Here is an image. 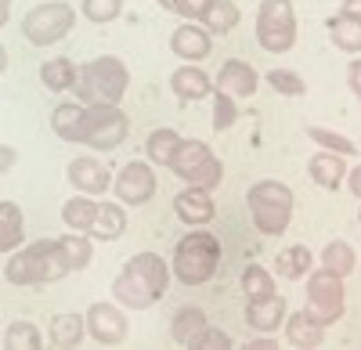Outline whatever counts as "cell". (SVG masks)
Segmentation results:
<instances>
[{
  "label": "cell",
  "mask_w": 361,
  "mask_h": 350,
  "mask_svg": "<svg viewBox=\"0 0 361 350\" xmlns=\"http://www.w3.org/2000/svg\"><path fill=\"white\" fill-rule=\"evenodd\" d=\"M166 282H170L166 260L159 253H137L116 275L112 296H116V304H123L130 311H145L166 296Z\"/></svg>",
  "instance_id": "cell-1"
},
{
  "label": "cell",
  "mask_w": 361,
  "mask_h": 350,
  "mask_svg": "<svg viewBox=\"0 0 361 350\" xmlns=\"http://www.w3.org/2000/svg\"><path fill=\"white\" fill-rule=\"evenodd\" d=\"M73 271L69 256L58 239H40L33 246H25L22 253H15L4 268V278L11 285H44V282H58Z\"/></svg>",
  "instance_id": "cell-2"
},
{
  "label": "cell",
  "mask_w": 361,
  "mask_h": 350,
  "mask_svg": "<svg viewBox=\"0 0 361 350\" xmlns=\"http://www.w3.org/2000/svg\"><path fill=\"white\" fill-rule=\"evenodd\" d=\"M173 275L185 285H206L221 268V242L209 231H188L173 246Z\"/></svg>",
  "instance_id": "cell-3"
},
{
  "label": "cell",
  "mask_w": 361,
  "mask_h": 350,
  "mask_svg": "<svg viewBox=\"0 0 361 350\" xmlns=\"http://www.w3.org/2000/svg\"><path fill=\"white\" fill-rule=\"evenodd\" d=\"M130 87V73L127 65L112 54H102L94 62H87L80 69V80H76V94L87 101V105H119Z\"/></svg>",
  "instance_id": "cell-4"
},
{
  "label": "cell",
  "mask_w": 361,
  "mask_h": 350,
  "mask_svg": "<svg viewBox=\"0 0 361 350\" xmlns=\"http://www.w3.org/2000/svg\"><path fill=\"white\" fill-rule=\"evenodd\" d=\"M246 202L260 235H282L293 220V192L282 181H257Z\"/></svg>",
  "instance_id": "cell-5"
},
{
  "label": "cell",
  "mask_w": 361,
  "mask_h": 350,
  "mask_svg": "<svg viewBox=\"0 0 361 350\" xmlns=\"http://www.w3.org/2000/svg\"><path fill=\"white\" fill-rule=\"evenodd\" d=\"M22 29H25L29 44L51 47L76 29V11H73V4H62V0H47V4H37L22 18Z\"/></svg>",
  "instance_id": "cell-6"
},
{
  "label": "cell",
  "mask_w": 361,
  "mask_h": 350,
  "mask_svg": "<svg viewBox=\"0 0 361 350\" xmlns=\"http://www.w3.org/2000/svg\"><path fill=\"white\" fill-rule=\"evenodd\" d=\"M257 44L271 54H286L296 44V15H293L289 0H260Z\"/></svg>",
  "instance_id": "cell-7"
},
{
  "label": "cell",
  "mask_w": 361,
  "mask_h": 350,
  "mask_svg": "<svg viewBox=\"0 0 361 350\" xmlns=\"http://www.w3.org/2000/svg\"><path fill=\"white\" fill-rule=\"evenodd\" d=\"M170 170H173L185 185H195V188H217L221 177H224L221 159L209 152V144H202V141H195V137H192V141H180V149H177Z\"/></svg>",
  "instance_id": "cell-8"
},
{
  "label": "cell",
  "mask_w": 361,
  "mask_h": 350,
  "mask_svg": "<svg viewBox=\"0 0 361 350\" xmlns=\"http://www.w3.org/2000/svg\"><path fill=\"white\" fill-rule=\"evenodd\" d=\"M127 130H130V123H127V115L119 112V105H87L80 144H90V149H98V152H112L123 144Z\"/></svg>",
  "instance_id": "cell-9"
},
{
  "label": "cell",
  "mask_w": 361,
  "mask_h": 350,
  "mask_svg": "<svg viewBox=\"0 0 361 350\" xmlns=\"http://www.w3.org/2000/svg\"><path fill=\"white\" fill-rule=\"evenodd\" d=\"M318 325H336L343 318V278L329 268H318L307 275V307H304Z\"/></svg>",
  "instance_id": "cell-10"
},
{
  "label": "cell",
  "mask_w": 361,
  "mask_h": 350,
  "mask_svg": "<svg viewBox=\"0 0 361 350\" xmlns=\"http://www.w3.org/2000/svg\"><path fill=\"white\" fill-rule=\"evenodd\" d=\"M116 195L119 202H130V206H141V202H148L156 195V173L148 163H127L123 170H119L116 177Z\"/></svg>",
  "instance_id": "cell-11"
},
{
  "label": "cell",
  "mask_w": 361,
  "mask_h": 350,
  "mask_svg": "<svg viewBox=\"0 0 361 350\" xmlns=\"http://www.w3.org/2000/svg\"><path fill=\"white\" fill-rule=\"evenodd\" d=\"M87 332L94 336L98 343H105V346H116V343L127 339V318H123V311L112 307V304H90V311H87Z\"/></svg>",
  "instance_id": "cell-12"
},
{
  "label": "cell",
  "mask_w": 361,
  "mask_h": 350,
  "mask_svg": "<svg viewBox=\"0 0 361 350\" xmlns=\"http://www.w3.org/2000/svg\"><path fill=\"white\" fill-rule=\"evenodd\" d=\"M257 83H260L257 69L246 65V62H238V58L224 62L221 73H217V91L231 94L235 101H238V98H253V94H257Z\"/></svg>",
  "instance_id": "cell-13"
},
{
  "label": "cell",
  "mask_w": 361,
  "mask_h": 350,
  "mask_svg": "<svg viewBox=\"0 0 361 350\" xmlns=\"http://www.w3.org/2000/svg\"><path fill=\"white\" fill-rule=\"evenodd\" d=\"M66 177L73 181V188H80V192H87V195H102V192L112 185L109 166H102L98 159H90V156L73 159L69 170H66Z\"/></svg>",
  "instance_id": "cell-14"
},
{
  "label": "cell",
  "mask_w": 361,
  "mask_h": 350,
  "mask_svg": "<svg viewBox=\"0 0 361 350\" xmlns=\"http://www.w3.org/2000/svg\"><path fill=\"white\" fill-rule=\"evenodd\" d=\"M173 210H177L180 220L192 224V227L209 224V220H214V199H209V188H195V185H188L185 192L173 199Z\"/></svg>",
  "instance_id": "cell-15"
},
{
  "label": "cell",
  "mask_w": 361,
  "mask_h": 350,
  "mask_svg": "<svg viewBox=\"0 0 361 350\" xmlns=\"http://www.w3.org/2000/svg\"><path fill=\"white\" fill-rule=\"evenodd\" d=\"M170 51L177 58H188V62H202V58H209V29H199V25L185 22L180 29H173Z\"/></svg>",
  "instance_id": "cell-16"
},
{
  "label": "cell",
  "mask_w": 361,
  "mask_h": 350,
  "mask_svg": "<svg viewBox=\"0 0 361 350\" xmlns=\"http://www.w3.org/2000/svg\"><path fill=\"white\" fill-rule=\"evenodd\" d=\"M286 322V300L275 296H264V300H250L246 304V325L257 332H275Z\"/></svg>",
  "instance_id": "cell-17"
},
{
  "label": "cell",
  "mask_w": 361,
  "mask_h": 350,
  "mask_svg": "<svg viewBox=\"0 0 361 350\" xmlns=\"http://www.w3.org/2000/svg\"><path fill=\"white\" fill-rule=\"evenodd\" d=\"M307 173H311V181L318 185V188H325V192H336L343 181H347V166H343V159H340V152H318L311 163H307Z\"/></svg>",
  "instance_id": "cell-18"
},
{
  "label": "cell",
  "mask_w": 361,
  "mask_h": 350,
  "mask_svg": "<svg viewBox=\"0 0 361 350\" xmlns=\"http://www.w3.org/2000/svg\"><path fill=\"white\" fill-rule=\"evenodd\" d=\"M170 87L173 94L180 101H202L209 91H214V83H209V76L199 69V65H180L173 76H170Z\"/></svg>",
  "instance_id": "cell-19"
},
{
  "label": "cell",
  "mask_w": 361,
  "mask_h": 350,
  "mask_svg": "<svg viewBox=\"0 0 361 350\" xmlns=\"http://www.w3.org/2000/svg\"><path fill=\"white\" fill-rule=\"evenodd\" d=\"M123 231H127V213H123V206H116V202H102L98 217H94V224H90L87 235L98 239V242H116Z\"/></svg>",
  "instance_id": "cell-20"
},
{
  "label": "cell",
  "mask_w": 361,
  "mask_h": 350,
  "mask_svg": "<svg viewBox=\"0 0 361 350\" xmlns=\"http://www.w3.org/2000/svg\"><path fill=\"white\" fill-rule=\"evenodd\" d=\"M202 332H206V314H202L199 307H180V311L173 314L170 336H173L180 346H199Z\"/></svg>",
  "instance_id": "cell-21"
},
{
  "label": "cell",
  "mask_w": 361,
  "mask_h": 350,
  "mask_svg": "<svg viewBox=\"0 0 361 350\" xmlns=\"http://www.w3.org/2000/svg\"><path fill=\"white\" fill-rule=\"evenodd\" d=\"M40 80L47 91H73L80 80V69L73 65V58H47L40 65Z\"/></svg>",
  "instance_id": "cell-22"
},
{
  "label": "cell",
  "mask_w": 361,
  "mask_h": 350,
  "mask_svg": "<svg viewBox=\"0 0 361 350\" xmlns=\"http://www.w3.org/2000/svg\"><path fill=\"white\" fill-rule=\"evenodd\" d=\"M329 37H333V44L347 54H357L361 51V18H350V15H333L329 18Z\"/></svg>",
  "instance_id": "cell-23"
},
{
  "label": "cell",
  "mask_w": 361,
  "mask_h": 350,
  "mask_svg": "<svg viewBox=\"0 0 361 350\" xmlns=\"http://www.w3.org/2000/svg\"><path fill=\"white\" fill-rule=\"evenodd\" d=\"M177 149H180V137H177V130H166V127L152 130L148 141H145V156H148V163H156V166H173Z\"/></svg>",
  "instance_id": "cell-24"
},
{
  "label": "cell",
  "mask_w": 361,
  "mask_h": 350,
  "mask_svg": "<svg viewBox=\"0 0 361 350\" xmlns=\"http://www.w3.org/2000/svg\"><path fill=\"white\" fill-rule=\"evenodd\" d=\"M286 336L293 346H322V336H325V325H318L307 311L293 314L286 322Z\"/></svg>",
  "instance_id": "cell-25"
},
{
  "label": "cell",
  "mask_w": 361,
  "mask_h": 350,
  "mask_svg": "<svg viewBox=\"0 0 361 350\" xmlns=\"http://www.w3.org/2000/svg\"><path fill=\"white\" fill-rule=\"evenodd\" d=\"M83 332H87V318H80V314H54L51 318V343L54 346H80V339H83Z\"/></svg>",
  "instance_id": "cell-26"
},
{
  "label": "cell",
  "mask_w": 361,
  "mask_h": 350,
  "mask_svg": "<svg viewBox=\"0 0 361 350\" xmlns=\"http://www.w3.org/2000/svg\"><path fill=\"white\" fill-rule=\"evenodd\" d=\"M98 206H102V202H94L87 192L83 195H73L66 206H62V220L73 231H90V224H94V217H98Z\"/></svg>",
  "instance_id": "cell-27"
},
{
  "label": "cell",
  "mask_w": 361,
  "mask_h": 350,
  "mask_svg": "<svg viewBox=\"0 0 361 350\" xmlns=\"http://www.w3.org/2000/svg\"><path fill=\"white\" fill-rule=\"evenodd\" d=\"M311 268H314V256L307 246H289L275 256V271L282 278H304V275H311Z\"/></svg>",
  "instance_id": "cell-28"
},
{
  "label": "cell",
  "mask_w": 361,
  "mask_h": 350,
  "mask_svg": "<svg viewBox=\"0 0 361 350\" xmlns=\"http://www.w3.org/2000/svg\"><path fill=\"white\" fill-rule=\"evenodd\" d=\"M22 239H25V231H22V210L15 206V202L4 199V202H0V249L11 256Z\"/></svg>",
  "instance_id": "cell-29"
},
{
  "label": "cell",
  "mask_w": 361,
  "mask_h": 350,
  "mask_svg": "<svg viewBox=\"0 0 361 350\" xmlns=\"http://www.w3.org/2000/svg\"><path fill=\"white\" fill-rule=\"evenodd\" d=\"M83 112H87V108H80V105H58L54 115H51L54 134L62 137V141L80 144V134H83Z\"/></svg>",
  "instance_id": "cell-30"
},
{
  "label": "cell",
  "mask_w": 361,
  "mask_h": 350,
  "mask_svg": "<svg viewBox=\"0 0 361 350\" xmlns=\"http://www.w3.org/2000/svg\"><path fill=\"white\" fill-rule=\"evenodd\" d=\"M202 22H206V29H209V33L224 37V33H231V29L238 25V8L231 4V0H214V4L206 8Z\"/></svg>",
  "instance_id": "cell-31"
},
{
  "label": "cell",
  "mask_w": 361,
  "mask_h": 350,
  "mask_svg": "<svg viewBox=\"0 0 361 350\" xmlns=\"http://www.w3.org/2000/svg\"><path fill=\"white\" fill-rule=\"evenodd\" d=\"M354 249L343 242V239H336V242H329L325 249H322V268H329L333 275H340V278H347L350 271H354Z\"/></svg>",
  "instance_id": "cell-32"
},
{
  "label": "cell",
  "mask_w": 361,
  "mask_h": 350,
  "mask_svg": "<svg viewBox=\"0 0 361 350\" xmlns=\"http://www.w3.org/2000/svg\"><path fill=\"white\" fill-rule=\"evenodd\" d=\"M243 293L246 300H264V296H275V278H271L260 264L243 271Z\"/></svg>",
  "instance_id": "cell-33"
},
{
  "label": "cell",
  "mask_w": 361,
  "mask_h": 350,
  "mask_svg": "<svg viewBox=\"0 0 361 350\" xmlns=\"http://www.w3.org/2000/svg\"><path fill=\"white\" fill-rule=\"evenodd\" d=\"M307 137L314 144H322L325 152H340V156H354L357 152V144L343 134H333V130H325V127H307Z\"/></svg>",
  "instance_id": "cell-34"
},
{
  "label": "cell",
  "mask_w": 361,
  "mask_h": 350,
  "mask_svg": "<svg viewBox=\"0 0 361 350\" xmlns=\"http://www.w3.org/2000/svg\"><path fill=\"white\" fill-rule=\"evenodd\" d=\"M4 343H8V350H37L40 346V329L33 322H15L4 332Z\"/></svg>",
  "instance_id": "cell-35"
},
{
  "label": "cell",
  "mask_w": 361,
  "mask_h": 350,
  "mask_svg": "<svg viewBox=\"0 0 361 350\" xmlns=\"http://www.w3.org/2000/svg\"><path fill=\"white\" fill-rule=\"evenodd\" d=\"M58 242H62V249H66V256H69L73 271H83V268L90 264V239H83L80 231H69V235H62Z\"/></svg>",
  "instance_id": "cell-36"
},
{
  "label": "cell",
  "mask_w": 361,
  "mask_h": 350,
  "mask_svg": "<svg viewBox=\"0 0 361 350\" xmlns=\"http://www.w3.org/2000/svg\"><path fill=\"white\" fill-rule=\"evenodd\" d=\"M267 83L275 87L279 94H286V98H304L307 94V83L300 80L296 73H289V69H271L267 73Z\"/></svg>",
  "instance_id": "cell-37"
},
{
  "label": "cell",
  "mask_w": 361,
  "mask_h": 350,
  "mask_svg": "<svg viewBox=\"0 0 361 350\" xmlns=\"http://www.w3.org/2000/svg\"><path fill=\"white\" fill-rule=\"evenodd\" d=\"M83 15L90 22H116L119 15H123V0H83Z\"/></svg>",
  "instance_id": "cell-38"
},
{
  "label": "cell",
  "mask_w": 361,
  "mask_h": 350,
  "mask_svg": "<svg viewBox=\"0 0 361 350\" xmlns=\"http://www.w3.org/2000/svg\"><path fill=\"white\" fill-rule=\"evenodd\" d=\"M235 120H238V105H235V98L224 94V91H217V98H214V130H231Z\"/></svg>",
  "instance_id": "cell-39"
},
{
  "label": "cell",
  "mask_w": 361,
  "mask_h": 350,
  "mask_svg": "<svg viewBox=\"0 0 361 350\" xmlns=\"http://www.w3.org/2000/svg\"><path fill=\"white\" fill-rule=\"evenodd\" d=\"M209 4H214V0H159V8H166L180 18H202Z\"/></svg>",
  "instance_id": "cell-40"
},
{
  "label": "cell",
  "mask_w": 361,
  "mask_h": 350,
  "mask_svg": "<svg viewBox=\"0 0 361 350\" xmlns=\"http://www.w3.org/2000/svg\"><path fill=\"white\" fill-rule=\"evenodd\" d=\"M228 346H231V336L224 329H209L206 325V332H202V339H199L195 350H228Z\"/></svg>",
  "instance_id": "cell-41"
},
{
  "label": "cell",
  "mask_w": 361,
  "mask_h": 350,
  "mask_svg": "<svg viewBox=\"0 0 361 350\" xmlns=\"http://www.w3.org/2000/svg\"><path fill=\"white\" fill-rule=\"evenodd\" d=\"M347 83H350V91L361 98V58H354L350 69H347Z\"/></svg>",
  "instance_id": "cell-42"
},
{
  "label": "cell",
  "mask_w": 361,
  "mask_h": 350,
  "mask_svg": "<svg viewBox=\"0 0 361 350\" xmlns=\"http://www.w3.org/2000/svg\"><path fill=\"white\" fill-rule=\"evenodd\" d=\"M347 185H350V192H354V195H357V199H361V166H357V170H350V173H347Z\"/></svg>",
  "instance_id": "cell-43"
},
{
  "label": "cell",
  "mask_w": 361,
  "mask_h": 350,
  "mask_svg": "<svg viewBox=\"0 0 361 350\" xmlns=\"http://www.w3.org/2000/svg\"><path fill=\"white\" fill-rule=\"evenodd\" d=\"M340 15H350V18H361V0H343V11Z\"/></svg>",
  "instance_id": "cell-44"
},
{
  "label": "cell",
  "mask_w": 361,
  "mask_h": 350,
  "mask_svg": "<svg viewBox=\"0 0 361 350\" xmlns=\"http://www.w3.org/2000/svg\"><path fill=\"white\" fill-rule=\"evenodd\" d=\"M246 350H275V339H253L246 343Z\"/></svg>",
  "instance_id": "cell-45"
},
{
  "label": "cell",
  "mask_w": 361,
  "mask_h": 350,
  "mask_svg": "<svg viewBox=\"0 0 361 350\" xmlns=\"http://www.w3.org/2000/svg\"><path fill=\"white\" fill-rule=\"evenodd\" d=\"M8 11H11V0H0V18L8 22Z\"/></svg>",
  "instance_id": "cell-46"
},
{
  "label": "cell",
  "mask_w": 361,
  "mask_h": 350,
  "mask_svg": "<svg viewBox=\"0 0 361 350\" xmlns=\"http://www.w3.org/2000/svg\"><path fill=\"white\" fill-rule=\"evenodd\" d=\"M357 220H361V213H357Z\"/></svg>",
  "instance_id": "cell-47"
}]
</instances>
